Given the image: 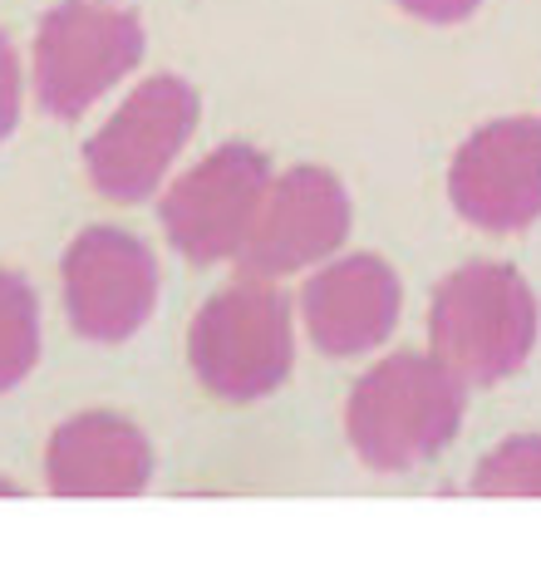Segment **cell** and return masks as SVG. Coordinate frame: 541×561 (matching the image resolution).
Returning <instances> with one entry per match:
<instances>
[{"label": "cell", "instance_id": "1", "mask_svg": "<svg viewBox=\"0 0 541 561\" xmlns=\"http://www.w3.org/2000/svg\"><path fill=\"white\" fill-rule=\"evenodd\" d=\"M458 424L463 379L424 355H389L359 379L345 404V434L375 473H408L453 444Z\"/></svg>", "mask_w": 541, "mask_h": 561}, {"label": "cell", "instance_id": "2", "mask_svg": "<svg viewBox=\"0 0 541 561\" xmlns=\"http://www.w3.org/2000/svg\"><path fill=\"white\" fill-rule=\"evenodd\" d=\"M434 359L463 385L517 375L537 345V296L513 266L473 262L438 286L428 310Z\"/></svg>", "mask_w": 541, "mask_h": 561}, {"label": "cell", "instance_id": "3", "mask_svg": "<svg viewBox=\"0 0 541 561\" xmlns=\"http://www.w3.org/2000/svg\"><path fill=\"white\" fill-rule=\"evenodd\" d=\"M290 310L280 290L262 286V276H246L237 286L217 290L193 320L187 359L207 394L227 404H252L286 385L290 375Z\"/></svg>", "mask_w": 541, "mask_h": 561}, {"label": "cell", "instance_id": "4", "mask_svg": "<svg viewBox=\"0 0 541 561\" xmlns=\"http://www.w3.org/2000/svg\"><path fill=\"white\" fill-rule=\"evenodd\" d=\"M143 59L138 15L99 0H59L35 35V99L49 118H79Z\"/></svg>", "mask_w": 541, "mask_h": 561}, {"label": "cell", "instance_id": "5", "mask_svg": "<svg viewBox=\"0 0 541 561\" xmlns=\"http://www.w3.org/2000/svg\"><path fill=\"white\" fill-rule=\"evenodd\" d=\"M197 89L177 75H158L124 99L114 118L89 138V183L114 203H143L163 183L168 163L183 153L197 128Z\"/></svg>", "mask_w": 541, "mask_h": 561}, {"label": "cell", "instance_id": "6", "mask_svg": "<svg viewBox=\"0 0 541 561\" xmlns=\"http://www.w3.org/2000/svg\"><path fill=\"white\" fill-rule=\"evenodd\" d=\"M270 187V163L252 144H227L183 173L163 197V227L197 266L227 262L246 247Z\"/></svg>", "mask_w": 541, "mask_h": 561}, {"label": "cell", "instance_id": "7", "mask_svg": "<svg viewBox=\"0 0 541 561\" xmlns=\"http://www.w3.org/2000/svg\"><path fill=\"white\" fill-rule=\"evenodd\" d=\"M158 306V262L138 237L89 227L65 252V310L84 340L118 345L138 335Z\"/></svg>", "mask_w": 541, "mask_h": 561}, {"label": "cell", "instance_id": "8", "mask_svg": "<svg viewBox=\"0 0 541 561\" xmlns=\"http://www.w3.org/2000/svg\"><path fill=\"white\" fill-rule=\"evenodd\" d=\"M458 217L483 232H527L541 217V118H497L448 168Z\"/></svg>", "mask_w": 541, "mask_h": 561}, {"label": "cell", "instance_id": "9", "mask_svg": "<svg viewBox=\"0 0 541 561\" xmlns=\"http://www.w3.org/2000/svg\"><path fill=\"white\" fill-rule=\"evenodd\" d=\"M349 237V197L325 168H290L276 187H266L262 217L237 256L246 276H290L315 266Z\"/></svg>", "mask_w": 541, "mask_h": 561}, {"label": "cell", "instance_id": "10", "mask_svg": "<svg viewBox=\"0 0 541 561\" xmlns=\"http://www.w3.org/2000/svg\"><path fill=\"white\" fill-rule=\"evenodd\" d=\"M399 306H404L399 276L379 256H345L315 272L300 290V316H306L310 340L335 359L384 345L389 330L399 325Z\"/></svg>", "mask_w": 541, "mask_h": 561}, {"label": "cell", "instance_id": "11", "mask_svg": "<svg viewBox=\"0 0 541 561\" xmlns=\"http://www.w3.org/2000/svg\"><path fill=\"white\" fill-rule=\"evenodd\" d=\"M45 468L55 497H138L153 478V448L128 419L79 414L55 428Z\"/></svg>", "mask_w": 541, "mask_h": 561}, {"label": "cell", "instance_id": "12", "mask_svg": "<svg viewBox=\"0 0 541 561\" xmlns=\"http://www.w3.org/2000/svg\"><path fill=\"white\" fill-rule=\"evenodd\" d=\"M39 359V306L25 276L0 266V394L15 389Z\"/></svg>", "mask_w": 541, "mask_h": 561}, {"label": "cell", "instance_id": "13", "mask_svg": "<svg viewBox=\"0 0 541 561\" xmlns=\"http://www.w3.org/2000/svg\"><path fill=\"white\" fill-rule=\"evenodd\" d=\"M477 497H541V434L507 438L483 458L473 478Z\"/></svg>", "mask_w": 541, "mask_h": 561}, {"label": "cell", "instance_id": "14", "mask_svg": "<svg viewBox=\"0 0 541 561\" xmlns=\"http://www.w3.org/2000/svg\"><path fill=\"white\" fill-rule=\"evenodd\" d=\"M15 124H20V59L10 49V39L0 35V138H10Z\"/></svg>", "mask_w": 541, "mask_h": 561}, {"label": "cell", "instance_id": "15", "mask_svg": "<svg viewBox=\"0 0 541 561\" xmlns=\"http://www.w3.org/2000/svg\"><path fill=\"white\" fill-rule=\"evenodd\" d=\"M408 15L428 20V25H453V20H468L483 0H399Z\"/></svg>", "mask_w": 541, "mask_h": 561}]
</instances>
